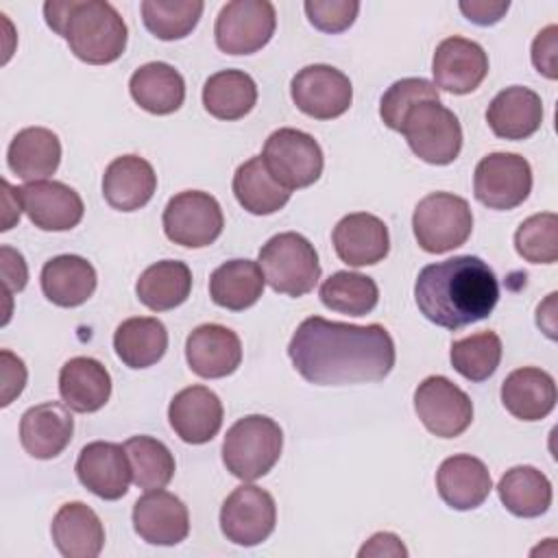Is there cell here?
Segmentation results:
<instances>
[{
	"instance_id": "cell-10",
	"label": "cell",
	"mask_w": 558,
	"mask_h": 558,
	"mask_svg": "<svg viewBox=\"0 0 558 558\" xmlns=\"http://www.w3.org/2000/svg\"><path fill=\"white\" fill-rule=\"evenodd\" d=\"M277 13L268 0L227 2L214 26L216 46L227 54H253L275 35Z\"/></svg>"
},
{
	"instance_id": "cell-2",
	"label": "cell",
	"mask_w": 558,
	"mask_h": 558,
	"mask_svg": "<svg viewBox=\"0 0 558 558\" xmlns=\"http://www.w3.org/2000/svg\"><path fill=\"white\" fill-rule=\"evenodd\" d=\"M414 299L429 323L460 329L490 316L499 301V283L480 257L456 255L421 268Z\"/></svg>"
},
{
	"instance_id": "cell-44",
	"label": "cell",
	"mask_w": 558,
	"mask_h": 558,
	"mask_svg": "<svg viewBox=\"0 0 558 558\" xmlns=\"http://www.w3.org/2000/svg\"><path fill=\"white\" fill-rule=\"evenodd\" d=\"M305 15L310 24L323 33H342L347 31L360 11V2L355 0H305Z\"/></svg>"
},
{
	"instance_id": "cell-46",
	"label": "cell",
	"mask_w": 558,
	"mask_h": 558,
	"mask_svg": "<svg viewBox=\"0 0 558 558\" xmlns=\"http://www.w3.org/2000/svg\"><path fill=\"white\" fill-rule=\"evenodd\" d=\"M0 366H2V395H0V405L7 408L15 397L22 395L26 386V366L22 357L11 353L9 349L0 351Z\"/></svg>"
},
{
	"instance_id": "cell-48",
	"label": "cell",
	"mask_w": 558,
	"mask_h": 558,
	"mask_svg": "<svg viewBox=\"0 0 558 558\" xmlns=\"http://www.w3.org/2000/svg\"><path fill=\"white\" fill-rule=\"evenodd\" d=\"M458 9L464 13V17L477 26H490L497 24L506 11L510 9V2H488V0H462Z\"/></svg>"
},
{
	"instance_id": "cell-49",
	"label": "cell",
	"mask_w": 558,
	"mask_h": 558,
	"mask_svg": "<svg viewBox=\"0 0 558 558\" xmlns=\"http://www.w3.org/2000/svg\"><path fill=\"white\" fill-rule=\"evenodd\" d=\"M360 558H381V556H392V558H405L408 549L401 543V538L392 532H377L373 534L357 551Z\"/></svg>"
},
{
	"instance_id": "cell-40",
	"label": "cell",
	"mask_w": 558,
	"mask_h": 558,
	"mask_svg": "<svg viewBox=\"0 0 558 558\" xmlns=\"http://www.w3.org/2000/svg\"><path fill=\"white\" fill-rule=\"evenodd\" d=\"M203 9L201 0H144L140 4L144 26L163 41L187 37L196 28Z\"/></svg>"
},
{
	"instance_id": "cell-8",
	"label": "cell",
	"mask_w": 558,
	"mask_h": 558,
	"mask_svg": "<svg viewBox=\"0 0 558 558\" xmlns=\"http://www.w3.org/2000/svg\"><path fill=\"white\" fill-rule=\"evenodd\" d=\"M262 159L275 181L290 192L316 183L325 163L318 142L310 133L290 126H281L266 137Z\"/></svg>"
},
{
	"instance_id": "cell-41",
	"label": "cell",
	"mask_w": 558,
	"mask_h": 558,
	"mask_svg": "<svg viewBox=\"0 0 558 558\" xmlns=\"http://www.w3.org/2000/svg\"><path fill=\"white\" fill-rule=\"evenodd\" d=\"M501 338L495 331H480L456 340L449 351L451 366L469 381L488 379L501 362Z\"/></svg>"
},
{
	"instance_id": "cell-19",
	"label": "cell",
	"mask_w": 558,
	"mask_h": 558,
	"mask_svg": "<svg viewBox=\"0 0 558 558\" xmlns=\"http://www.w3.org/2000/svg\"><path fill=\"white\" fill-rule=\"evenodd\" d=\"M222 416V403L207 386H187L168 405L170 427L187 445L209 442L220 432Z\"/></svg>"
},
{
	"instance_id": "cell-39",
	"label": "cell",
	"mask_w": 558,
	"mask_h": 558,
	"mask_svg": "<svg viewBox=\"0 0 558 558\" xmlns=\"http://www.w3.org/2000/svg\"><path fill=\"white\" fill-rule=\"evenodd\" d=\"M131 464V482L142 490H155L170 484L174 475V456L153 436H133L124 442Z\"/></svg>"
},
{
	"instance_id": "cell-37",
	"label": "cell",
	"mask_w": 558,
	"mask_h": 558,
	"mask_svg": "<svg viewBox=\"0 0 558 558\" xmlns=\"http://www.w3.org/2000/svg\"><path fill=\"white\" fill-rule=\"evenodd\" d=\"M231 187L238 203L255 216H268L279 211L290 201L292 194L279 181H275L262 155L251 157L248 161L238 166Z\"/></svg>"
},
{
	"instance_id": "cell-25",
	"label": "cell",
	"mask_w": 558,
	"mask_h": 558,
	"mask_svg": "<svg viewBox=\"0 0 558 558\" xmlns=\"http://www.w3.org/2000/svg\"><path fill=\"white\" fill-rule=\"evenodd\" d=\"M157 190L153 166L140 155L116 157L102 174V196L118 211L144 207Z\"/></svg>"
},
{
	"instance_id": "cell-47",
	"label": "cell",
	"mask_w": 558,
	"mask_h": 558,
	"mask_svg": "<svg viewBox=\"0 0 558 558\" xmlns=\"http://www.w3.org/2000/svg\"><path fill=\"white\" fill-rule=\"evenodd\" d=\"M0 268H2V283H4V294L22 292L26 281H28V268L20 251L11 246H0Z\"/></svg>"
},
{
	"instance_id": "cell-14",
	"label": "cell",
	"mask_w": 558,
	"mask_h": 558,
	"mask_svg": "<svg viewBox=\"0 0 558 558\" xmlns=\"http://www.w3.org/2000/svg\"><path fill=\"white\" fill-rule=\"evenodd\" d=\"M277 523V506L268 490L255 484L238 486L220 508V530L227 541L253 547L264 543Z\"/></svg>"
},
{
	"instance_id": "cell-28",
	"label": "cell",
	"mask_w": 558,
	"mask_h": 558,
	"mask_svg": "<svg viewBox=\"0 0 558 558\" xmlns=\"http://www.w3.org/2000/svg\"><path fill=\"white\" fill-rule=\"evenodd\" d=\"M501 403L519 421H541L556 405V381L543 368H517L501 384Z\"/></svg>"
},
{
	"instance_id": "cell-3",
	"label": "cell",
	"mask_w": 558,
	"mask_h": 558,
	"mask_svg": "<svg viewBox=\"0 0 558 558\" xmlns=\"http://www.w3.org/2000/svg\"><path fill=\"white\" fill-rule=\"evenodd\" d=\"M44 17L68 41L74 57L89 65L113 63L126 48V24L109 2L48 0L44 4Z\"/></svg>"
},
{
	"instance_id": "cell-43",
	"label": "cell",
	"mask_w": 558,
	"mask_h": 558,
	"mask_svg": "<svg viewBox=\"0 0 558 558\" xmlns=\"http://www.w3.org/2000/svg\"><path fill=\"white\" fill-rule=\"evenodd\" d=\"M421 100H440L438 87L432 81L416 76L395 81L381 96L379 116L388 129L401 131L403 116Z\"/></svg>"
},
{
	"instance_id": "cell-34",
	"label": "cell",
	"mask_w": 558,
	"mask_h": 558,
	"mask_svg": "<svg viewBox=\"0 0 558 558\" xmlns=\"http://www.w3.org/2000/svg\"><path fill=\"white\" fill-rule=\"evenodd\" d=\"M264 272L257 262L229 259L209 277V296L218 307L242 312L255 305L264 292Z\"/></svg>"
},
{
	"instance_id": "cell-15",
	"label": "cell",
	"mask_w": 558,
	"mask_h": 558,
	"mask_svg": "<svg viewBox=\"0 0 558 558\" xmlns=\"http://www.w3.org/2000/svg\"><path fill=\"white\" fill-rule=\"evenodd\" d=\"M434 85L449 94H471L488 74V54L466 37H447L436 46L432 59Z\"/></svg>"
},
{
	"instance_id": "cell-4",
	"label": "cell",
	"mask_w": 558,
	"mask_h": 558,
	"mask_svg": "<svg viewBox=\"0 0 558 558\" xmlns=\"http://www.w3.org/2000/svg\"><path fill=\"white\" fill-rule=\"evenodd\" d=\"M283 432L277 421L264 414L238 418L225 434L222 462L231 475L244 482L264 477L279 460Z\"/></svg>"
},
{
	"instance_id": "cell-13",
	"label": "cell",
	"mask_w": 558,
	"mask_h": 558,
	"mask_svg": "<svg viewBox=\"0 0 558 558\" xmlns=\"http://www.w3.org/2000/svg\"><path fill=\"white\" fill-rule=\"evenodd\" d=\"M290 96L299 111L316 120H333L349 111L353 85L344 72L327 63L299 70L290 81Z\"/></svg>"
},
{
	"instance_id": "cell-50",
	"label": "cell",
	"mask_w": 558,
	"mask_h": 558,
	"mask_svg": "<svg viewBox=\"0 0 558 558\" xmlns=\"http://www.w3.org/2000/svg\"><path fill=\"white\" fill-rule=\"evenodd\" d=\"M556 292L547 294V299L536 307V325L547 333V338H556V310H554V303H556Z\"/></svg>"
},
{
	"instance_id": "cell-31",
	"label": "cell",
	"mask_w": 558,
	"mask_h": 558,
	"mask_svg": "<svg viewBox=\"0 0 558 558\" xmlns=\"http://www.w3.org/2000/svg\"><path fill=\"white\" fill-rule=\"evenodd\" d=\"M131 98L148 113H174L185 100V81L179 70L163 61L140 65L129 81Z\"/></svg>"
},
{
	"instance_id": "cell-42",
	"label": "cell",
	"mask_w": 558,
	"mask_h": 558,
	"mask_svg": "<svg viewBox=\"0 0 558 558\" xmlns=\"http://www.w3.org/2000/svg\"><path fill=\"white\" fill-rule=\"evenodd\" d=\"M517 253L532 264H554L558 259V216L543 211L525 218L514 233Z\"/></svg>"
},
{
	"instance_id": "cell-35",
	"label": "cell",
	"mask_w": 558,
	"mask_h": 558,
	"mask_svg": "<svg viewBox=\"0 0 558 558\" xmlns=\"http://www.w3.org/2000/svg\"><path fill=\"white\" fill-rule=\"evenodd\" d=\"M499 499L504 508L523 519H534L541 517L549 510L551 506V482L547 475L530 464H519L508 469L499 484H497Z\"/></svg>"
},
{
	"instance_id": "cell-23",
	"label": "cell",
	"mask_w": 558,
	"mask_h": 558,
	"mask_svg": "<svg viewBox=\"0 0 558 558\" xmlns=\"http://www.w3.org/2000/svg\"><path fill=\"white\" fill-rule=\"evenodd\" d=\"M436 488L449 508L473 510L490 495L493 480L480 458L458 453L440 462L436 471Z\"/></svg>"
},
{
	"instance_id": "cell-38",
	"label": "cell",
	"mask_w": 558,
	"mask_h": 558,
	"mask_svg": "<svg viewBox=\"0 0 558 558\" xmlns=\"http://www.w3.org/2000/svg\"><path fill=\"white\" fill-rule=\"evenodd\" d=\"M318 296L325 307L349 314V316H366L375 310L379 301V288L373 277L351 270H338L329 279L320 283Z\"/></svg>"
},
{
	"instance_id": "cell-51",
	"label": "cell",
	"mask_w": 558,
	"mask_h": 558,
	"mask_svg": "<svg viewBox=\"0 0 558 558\" xmlns=\"http://www.w3.org/2000/svg\"><path fill=\"white\" fill-rule=\"evenodd\" d=\"M2 190H4V220H2V231H7V229H11V225L15 222V220H20V203H22V198H20V203H15V205H11V201H13V192H15V187L9 183V181H2Z\"/></svg>"
},
{
	"instance_id": "cell-29",
	"label": "cell",
	"mask_w": 558,
	"mask_h": 558,
	"mask_svg": "<svg viewBox=\"0 0 558 558\" xmlns=\"http://www.w3.org/2000/svg\"><path fill=\"white\" fill-rule=\"evenodd\" d=\"M44 296L59 307H78L96 290L94 266L81 255H57L48 259L39 275Z\"/></svg>"
},
{
	"instance_id": "cell-7",
	"label": "cell",
	"mask_w": 558,
	"mask_h": 558,
	"mask_svg": "<svg viewBox=\"0 0 558 558\" xmlns=\"http://www.w3.org/2000/svg\"><path fill=\"white\" fill-rule=\"evenodd\" d=\"M418 246L427 253H447L462 246L473 231V211L466 198L451 192L423 196L412 216Z\"/></svg>"
},
{
	"instance_id": "cell-22",
	"label": "cell",
	"mask_w": 558,
	"mask_h": 558,
	"mask_svg": "<svg viewBox=\"0 0 558 558\" xmlns=\"http://www.w3.org/2000/svg\"><path fill=\"white\" fill-rule=\"evenodd\" d=\"M74 418L68 405L46 401L28 408L20 418V442L37 460L57 458L72 440Z\"/></svg>"
},
{
	"instance_id": "cell-30",
	"label": "cell",
	"mask_w": 558,
	"mask_h": 558,
	"mask_svg": "<svg viewBox=\"0 0 558 558\" xmlns=\"http://www.w3.org/2000/svg\"><path fill=\"white\" fill-rule=\"evenodd\" d=\"M7 163L22 181H41L61 163V142L44 126H26L15 133L7 150Z\"/></svg>"
},
{
	"instance_id": "cell-21",
	"label": "cell",
	"mask_w": 558,
	"mask_h": 558,
	"mask_svg": "<svg viewBox=\"0 0 558 558\" xmlns=\"http://www.w3.org/2000/svg\"><path fill=\"white\" fill-rule=\"evenodd\" d=\"M336 255L349 266H373L381 262L390 251L388 227L381 218L355 211L338 220L331 233Z\"/></svg>"
},
{
	"instance_id": "cell-18",
	"label": "cell",
	"mask_w": 558,
	"mask_h": 558,
	"mask_svg": "<svg viewBox=\"0 0 558 558\" xmlns=\"http://www.w3.org/2000/svg\"><path fill=\"white\" fill-rule=\"evenodd\" d=\"M133 530L150 545H179L190 534V514L177 495L146 490L133 506Z\"/></svg>"
},
{
	"instance_id": "cell-33",
	"label": "cell",
	"mask_w": 558,
	"mask_h": 558,
	"mask_svg": "<svg viewBox=\"0 0 558 558\" xmlns=\"http://www.w3.org/2000/svg\"><path fill=\"white\" fill-rule=\"evenodd\" d=\"M113 349L124 366L148 368L157 364L168 349L166 325L153 316L126 318L113 333Z\"/></svg>"
},
{
	"instance_id": "cell-20",
	"label": "cell",
	"mask_w": 558,
	"mask_h": 558,
	"mask_svg": "<svg viewBox=\"0 0 558 558\" xmlns=\"http://www.w3.org/2000/svg\"><path fill=\"white\" fill-rule=\"evenodd\" d=\"M185 360L194 375L203 379H220L238 371L242 362V342L233 329L205 323L187 336Z\"/></svg>"
},
{
	"instance_id": "cell-12",
	"label": "cell",
	"mask_w": 558,
	"mask_h": 558,
	"mask_svg": "<svg viewBox=\"0 0 558 558\" xmlns=\"http://www.w3.org/2000/svg\"><path fill=\"white\" fill-rule=\"evenodd\" d=\"M414 410L425 429L438 438H456L473 421V401L445 375H429L416 386Z\"/></svg>"
},
{
	"instance_id": "cell-5",
	"label": "cell",
	"mask_w": 558,
	"mask_h": 558,
	"mask_svg": "<svg viewBox=\"0 0 558 558\" xmlns=\"http://www.w3.org/2000/svg\"><path fill=\"white\" fill-rule=\"evenodd\" d=\"M259 268L266 283L288 296H303L314 290L320 279V264L314 244L296 233L286 231L272 235L259 248Z\"/></svg>"
},
{
	"instance_id": "cell-6",
	"label": "cell",
	"mask_w": 558,
	"mask_h": 558,
	"mask_svg": "<svg viewBox=\"0 0 558 558\" xmlns=\"http://www.w3.org/2000/svg\"><path fill=\"white\" fill-rule=\"evenodd\" d=\"M412 153L432 166L456 161L462 148V126L440 100H421L403 116L401 131Z\"/></svg>"
},
{
	"instance_id": "cell-11",
	"label": "cell",
	"mask_w": 558,
	"mask_h": 558,
	"mask_svg": "<svg viewBox=\"0 0 558 558\" xmlns=\"http://www.w3.org/2000/svg\"><path fill=\"white\" fill-rule=\"evenodd\" d=\"M530 192L532 168L530 161L517 153H490L475 166L473 194L488 209H514Z\"/></svg>"
},
{
	"instance_id": "cell-27",
	"label": "cell",
	"mask_w": 558,
	"mask_h": 558,
	"mask_svg": "<svg viewBox=\"0 0 558 558\" xmlns=\"http://www.w3.org/2000/svg\"><path fill=\"white\" fill-rule=\"evenodd\" d=\"M59 395L72 412H98L111 397V375L98 360L76 355L59 371Z\"/></svg>"
},
{
	"instance_id": "cell-26",
	"label": "cell",
	"mask_w": 558,
	"mask_h": 558,
	"mask_svg": "<svg viewBox=\"0 0 558 558\" xmlns=\"http://www.w3.org/2000/svg\"><path fill=\"white\" fill-rule=\"evenodd\" d=\"M50 534L65 558H96L105 547L102 521L83 501L63 504L52 517Z\"/></svg>"
},
{
	"instance_id": "cell-32",
	"label": "cell",
	"mask_w": 558,
	"mask_h": 558,
	"mask_svg": "<svg viewBox=\"0 0 558 558\" xmlns=\"http://www.w3.org/2000/svg\"><path fill=\"white\" fill-rule=\"evenodd\" d=\"M192 292V270L185 262L161 259L150 264L135 283L142 305L153 312H168L187 301Z\"/></svg>"
},
{
	"instance_id": "cell-16",
	"label": "cell",
	"mask_w": 558,
	"mask_h": 558,
	"mask_svg": "<svg viewBox=\"0 0 558 558\" xmlns=\"http://www.w3.org/2000/svg\"><path fill=\"white\" fill-rule=\"evenodd\" d=\"M17 194L31 222L41 231H68L83 220V198L61 181H31L17 187Z\"/></svg>"
},
{
	"instance_id": "cell-45",
	"label": "cell",
	"mask_w": 558,
	"mask_h": 558,
	"mask_svg": "<svg viewBox=\"0 0 558 558\" xmlns=\"http://www.w3.org/2000/svg\"><path fill=\"white\" fill-rule=\"evenodd\" d=\"M532 63L545 78H558V26H545L532 41Z\"/></svg>"
},
{
	"instance_id": "cell-17",
	"label": "cell",
	"mask_w": 558,
	"mask_h": 558,
	"mask_svg": "<svg viewBox=\"0 0 558 558\" xmlns=\"http://www.w3.org/2000/svg\"><path fill=\"white\" fill-rule=\"evenodd\" d=\"M78 482L100 499L116 501L126 495L131 482V464L124 445L109 440L87 442L76 458Z\"/></svg>"
},
{
	"instance_id": "cell-24",
	"label": "cell",
	"mask_w": 558,
	"mask_h": 558,
	"mask_svg": "<svg viewBox=\"0 0 558 558\" xmlns=\"http://www.w3.org/2000/svg\"><path fill=\"white\" fill-rule=\"evenodd\" d=\"M490 131L501 140H525L541 129L543 100L536 92L523 85L501 89L486 109Z\"/></svg>"
},
{
	"instance_id": "cell-1",
	"label": "cell",
	"mask_w": 558,
	"mask_h": 558,
	"mask_svg": "<svg viewBox=\"0 0 558 558\" xmlns=\"http://www.w3.org/2000/svg\"><path fill=\"white\" fill-rule=\"evenodd\" d=\"M288 355L314 386L381 381L397 360L395 340L384 325H349L323 316H310L296 327Z\"/></svg>"
},
{
	"instance_id": "cell-36",
	"label": "cell",
	"mask_w": 558,
	"mask_h": 558,
	"mask_svg": "<svg viewBox=\"0 0 558 558\" xmlns=\"http://www.w3.org/2000/svg\"><path fill=\"white\" fill-rule=\"evenodd\" d=\"M257 85L242 70H220L203 85V107L218 120H240L253 111Z\"/></svg>"
},
{
	"instance_id": "cell-9",
	"label": "cell",
	"mask_w": 558,
	"mask_h": 558,
	"mask_svg": "<svg viewBox=\"0 0 558 558\" xmlns=\"http://www.w3.org/2000/svg\"><path fill=\"white\" fill-rule=\"evenodd\" d=\"M163 233L170 242L185 248H203L218 240L225 227L220 203L201 190L174 194L161 216Z\"/></svg>"
}]
</instances>
